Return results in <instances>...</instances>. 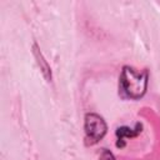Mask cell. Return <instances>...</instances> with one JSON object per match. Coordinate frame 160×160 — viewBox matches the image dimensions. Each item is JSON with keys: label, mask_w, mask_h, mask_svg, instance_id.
<instances>
[{"label": "cell", "mask_w": 160, "mask_h": 160, "mask_svg": "<svg viewBox=\"0 0 160 160\" xmlns=\"http://www.w3.org/2000/svg\"><path fill=\"white\" fill-rule=\"evenodd\" d=\"M149 82V72L146 69L138 70L125 65L119 78V89L124 98L139 100L146 92Z\"/></svg>", "instance_id": "1"}, {"label": "cell", "mask_w": 160, "mask_h": 160, "mask_svg": "<svg viewBox=\"0 0 160 160\" xmlns=\"http://www.w3.org/2000/svg\"><path fill=\"white\" fill-rule=\"evenodd\" d=\"M108 131V125L104 120L102 116L95 112H88L85 115V121H84V140L86 146H91L98 144L106 134Z\"/></svg>", "instance_id": "2"}, {"label": "cell", "mask_w": 160, "mask_h": 160, "mask_svg": "<svg viewBox=\"0 0 160 160\" xmlns=\"http://www.w3.org/2000/svg\"><path fill=\"white\" fill-rule=\"evenodd\" d=\"M141 129H142V125L140 122H138L135 125V129H131V128H128V126L118 128V130H116V138H118L116 146L118 148H124L125 146V139L138 136L141 132Z\"/></svg>", "instance_id": "3"}, {"label": "cell", "mask_w": 160, "mask_h": 160, "mask_svg": "<svg viewBox=\"0 0 160 160\" xmlns=\"http://www.w3.org/2000/svg\"><path fill=\"white\" fill-rule=\"evenodd\" d=\"M34 55H35V58H36V61H38V64H39V66H40V70L42 71L45 79H46L48 81H50V80H51V71H50V68H49L46 60L44 59L42 54L40 52V50H39V48H38L36 44L34 45Z\"/></svg>", "instance_id": "4"}, {"label": "cell", "mask_w": 160, "mask_h": 160, "mask_svg": "<svg viewBox=\"0 0 160 160\" xmlns=\"http://www.w3.org/2000/svg\"><path fill=\"white\" fill-rule=\"evenodd\" d=\"M99 160H116L115 156L112 155V152L108 149H102L100 156H99Z\"/></svg>", "instance_id": "5"}]
</instances>
